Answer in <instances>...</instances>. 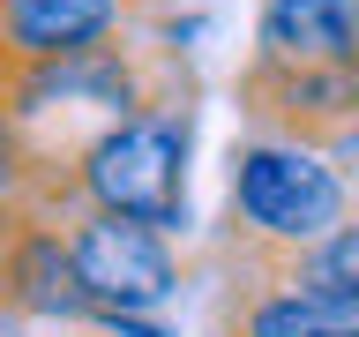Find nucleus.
I'll return each mask as SVG.
<instances>
[{
    "label": "nucleus",
    "instance_id": "8",
    "mask_svg": "<svg viewBox=\"0 0 359 337\" xmlns=\"http://www.w3.org/2000/svg\"><path fill=\"white\" fill-rule=\"evenodd\" d=\"M255 60H359V0H262Z\"/></svg>",
    "mask_w": 359,
    "mask_h": 337
},
{
    "label": "nucleus",
    "instance_id": "9",
    "mask_svg": "<svg viewBox=\"0 0 359 337\" xmlns=\"http://www.w3.org/2000/svg\"><path fill=\"white\" fill-rule=\"evenodd\" d=\"M255 263H269L307 308L330 315L337 330H352V322H359V218L330 225L322 240L292 247V255H255Z\"/></svg>",
    "mask_w": 359,
    "mask_h": 337
},
{
    "label": "nucleus",
    "instance_id": "2",
    "mask_svg": "<svg viewBox=\"0 0 359 337\" xmlns=\"http://www.w3.org/2000/svg\"><path fill=\"white\" fill-rule=\"evenodd\" d=\"M232 255H292V247L322 240L330 225L352 218V180L322 143L255 128L247 143H232Z\"/></svg>",
    "mask_w": 359,
    "mask_h": 337
},
{
    "label": "nucleus",
    "instance_id": "6",
    "mask_svg": "<svg viewBox=\"0 0 359 337\" xmlns=\"http://www.w3.org/2000/svg\"><path fill=\"white\" fill-rule=\"evenodd\" d=\"M142 8L150 0H0V67H38L112 45L142 22Z\"/></svg>",
    "mask_w": 359,
    "mask_h": 337
},
{
    "label": "nucleus",
    "instance_id": "4",
    "mask_svg": "<svg viewBox=\"0 0 359 337\" xmlns=\"http://www.w3.org/2000/svg\"><path fill=\"white\" fill-rule=\"evenodd\" d=\"M0 308L22 322H90V292L67 255V225L45 195H0Z\"/></svg>",
    "mask_w": 359,
    "mask_h": 337
},
{
    "label": "nucleus",
    "instance_id": "3",
    "mask_svg": "<svg viewBox=\"0 0 359 337\" xmlns=\"http://www.w3.org/2000/svg\"><path fill=\"white\" fill-rule=\"evenodd\" d=\"M67 225V255L90 292V315H165L180 300V255L172 232L142 218L97 210V202H53Z\"/></svg>",
    "mask_w": 359,
    "mask_h": 337
},
{
    "label": "nucleus",
    "instance_id": "7",
    "mask_svg": "<svg viewBox=\"0 0 359 337\" xmlns=\"http://www.w3.org/2000/svg\"><path fill=\"white\" fill-rule=\"evenodd\" d=\"M217 337H344V330L322 308H307L269 263L232 255V285L217 300Z\"/></svg>",
    "mask_w": 359,
    "mask_h": 337
},
{
    "label": "nucleus",
    "instance_id": "5",
    "mask_svg": "<svg viewBox=\"0 0 359 337\" xmlns=\"http://www.w3.org/2000/svg\"><path fill=\"white\" fill-rule=\"evenodd\" d=\"M240 105L255 128L330 150L359 120V60H247Z\"/></svg>",
    "mask_w": 359,
    "mask_h": 337
},
{
    "label": "nucleus",
    "instance_id": "11",
    "mask_svg": "<svg viewBox=\"0 0 359 337\" xmlns=\"http://www.w3.org/2000/svg\"><path fill=\"white\" fill-rule=\"evenodd\" d=\"M344 337H359V322H352V330H344Z\"/></svg>",
    "mask_w": 359,
    "mask_h": 337
},
{
    "label": "nucleus",
    "instance_id": "10",
    "mask_svg": "<svg viewBox=\"0 0 359 337\" xmlns=\"http://www.w3.org/2000/svg\"><path fill=\"white\" fill-rule=\"evenodd\" d=\"M90 322H97L105 337H172L157 315H90Z\"/></svg>",
    "mask_w": 359,
    "mask_h": 337
},
{
    "label": "nucleus",
    "instance_id": "1",
    "mask_svg": "<svg viewBox=\"0 0 359 337\" xmlns=\"http://www.w3.org/2000/svg\"><path fill=\"white\" fill-rule=\"evenodd\" d=\"M187 150H195V105L180 90V98H157V105L97 128L67 157L60 195L45 202H97V210L157 225V232H180L187 225Z\"/></svg>",
    "mask_w": 359,
    "mask_h": 337
}]
</instances>
